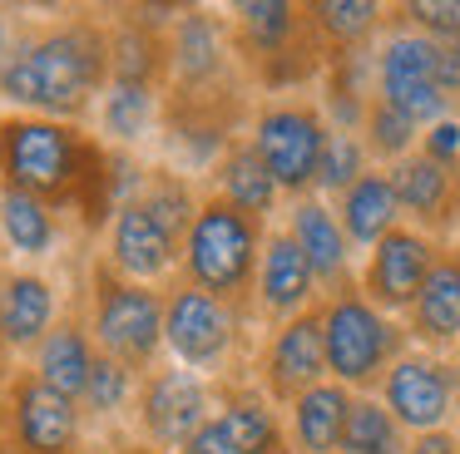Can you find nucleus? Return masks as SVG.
I'll return each instance as SVG.
<instances>
[{
    "instance_id": "f257e3e1",
    "label": "nucleus",
    "mask_w": 460,
    "mask_h": 454,
    "mask_svg": "<svg viewBox=\"0 0 460 454\" xmlns=\"http://www.w3.org/2000/svg\"><path fill=\"white\" fill-rule=\"evenodd\" d=\"M110 89V25L90 15L21 35L15 55L0 65V99L25 114L75 124Z\"/></svg>"
},
{
    "instance_id": "f03ea898",
    "label": "nucleus",
    "mask_w": 460,
    "mask_h": 454,
    "mask_svg": "<svg viewBox=\"0 0 460 454\" xmlns=\"http://www.w3.org/2000/svg\"><path fill=\"white\" fill-rule=\"evenodd\" d=\"M262 242H268V223L238 213L233 203H223L218 193L199 197L193 227L183 237V276L179 282L199 286L208 296H223L233 306H252V286H258V262Z\"/></svg>"
},
{
    "instance_id": "7ed1b4c3",
    "label": "nucleus",
    "mask_w": 460,
    "mask_h": 454,
    "mask_svg": "<svg viewBox=\"0 0 460 454\" xmlns=\"http://www.w3.org/2000/svg\"><path fill=\"white\" fill-rule=\"evenodd\" d=\"M322 311V351H327V380L347 385L351 395H376L386 371L411 351L406 321L386 316L361 296V286L332 292L317 301Z\"/></svg>"
},
{
    "instance_id": "20e7f679",
    "label": "nucleus",
    "mask_w": 460,
    "mask_h": 454,
    "mask_svg": "<svg viewBox=\"0 0 460 454\" xmlns=\"http://www.w3.org/2000/svg\"><path fill=\"white\" fill-rule=\"evenodd\" d=\"M233 55L238 65L262 79V89H302L307 79H322L327 49L307 20V5L292 0H243L228 20Z\"/></svg>"
},
{
    "instance_id": "39448f33",
    "label": "nucleus",
    "mask_w": 460,
    "mask_h": 454,
    "mask_svg": "<svg viewBox=\"0 0 460 454\" xmlns=\"http://www.w3.org/2000/svg\"><path fill=\"white\" fill-rule=\"evenodd\" d=\"M84 326L94 336V351L144 380L164 351V292L119 276L100 257L90 266V321Z\"/></svg>"
},
{
    "instance_id": "423d86ee",
    "label": "nucleus",
    "mask_w": 460,
    "mask_h": 454,
    "mask_svg": "<svg viewBox=\"0 0 460 454\" xmlns=\"http://www.w3.org/2000/svg\"><path fill=\"white\" fill-rule=\"evenodd\" d=\"M252 316H258L252 306H233L189 282H173L164 296V351L173 355V365L193 375H223V365H233V351L248 336Z\"/></svg>"
},
{
    "instance_id": "0eeeda50",
    "label": "nucleus",
    "mask_w": 460,
    "mask_h": 454,
    "mask_svg": "<svg viewBox=\"0 0 460 454\" xmlns=\"http://www.w3.org/2000/svg\"><path fill=\"white\" fill-rule=\"evenodd\" d=\"M327 118L307 99H272L248 118V144L252 153L268 163L272 183L282 188V197H312L317 193V168L322 148H327Z\"/></svg>"
},
{
    "instance_id": "6e6552de",
    "label": "nucleus",
    "mask_w": 460,
    "mask_h": 454,
    "mask_svg": "<svg viewBox=\"0 0 460 454\" xmlns=\"http://www.w3.org/2000/svg\"><path fill=\"white\" fill-rule=\"evenodd\" d=\"M213 405H218V395L203 375L183 371V365H154L134 395L139 440L154 444L159 454H179L213 420Z\"/></svg>"
},
{
    "instance_id": "1a4fd4ad",
    "label": "nucleus",
    "mask_w": 460,
    "mask_h": 454,
    "mask_svg": "<svg viewBox=\"0 0 460 454\" xmlns=\"http://www.w3.org/2000/svg\"><path fill=\"white\" fill-rule=\"evenodd\" d=\"M376 99L391 104L396 114H406L420 134L456 114L436 89V39L391 20V30L376 45Z\"/></svg>"
},
{
    "instance_id": "9d476101",
    "label": "nucleus",
    "mask_w": 460,
    "mask_h": 454,
    "mask_svg": "<svg viewBox=\"0 0 460 454\" xmlns=\"http://www.w3.org/2000/svg\"><path fill=\"white\" fill-rule=\"evenodd\" d=\"M80 400L50 390L40 375L21 371L5 380V450L11 454H80Z\"/></svg>"
},
{
    "instance_id": "9b49d317",
    "label": "nucleus",
    "mask_w": 460,
    "mask_h": 454,
    "mask_svg": "<svg viewBox=\"0 0 460 454\" xmlns=\"http://www.w3.org/2000/svg\"><path fill=\"white\" fill-rule=\"evenodd\" d=\"M376 400L391 410V420L406 434H430V430H450L460 410V385L450 361H440L436 351H420L411 345L396 365L386 371Z\"/></svg>"
},
{
    "instance_id": "f8f14e48",
    "label": "nucleus",
    "mask_w": 460,
    "mask_h": 454,
    "mask_svg": "<svg viewBox=\"0 0 460 454\" xmlns=\"http://www.w3.org/2000/svg\"><path fill=\"white\" fill-rule=\"evenodd\" d=\"M248 118V99L243 89H208V94H183L173 89L164 99V134L169 148L189 168H218V158L238 144V124Z\"/></svg>"
},
{
    "instance_id": "ddd939ff",
    "label": "nucleus",
    "mask_w": 460,
    "mask_h": 454,
    "mask_svg": "<svg viewBox=\"0 0 460 454\" xmlns=\"http://www.w3.org/2000/svg\"><path fill=\"white\" fill-rule=\"evenodd\" d=\"M436 252H440L436 237H426V232L401 223L396 232L381 237L367 252V262H361V276H357L361 296L401 321V316L416 306L420 286H426V272L436 266Z\"/></svg>"
},
{
    "instance_id": "4468645a",
    "label": "nucleus",
    "mask_w": 460,
    "mask_h": 454,
    "mask_svg": "<svg viewBox=\"0 0 460 454\" xmlns=\"http://www.w3.org/2000/svg\"><path fill=\"white\" fill-rule=\"evenodd\" d=\"M327 380V351H322V311L292 316V321L272 326V336L258 351V390L272 405L288 410L297 395H307L312 385Z\"/></svg>"
},
{
    "instance_id": "2eb2a0df",
    "label": "nucleus",
    "mask_w": 460,
    "mask_h": 454,
    "mask_svg": "<svg viewBox=\"0 0 460 454\" xmlns=\"http://www.w3.org/2000/svg\"><path fill=\"white\" fill-rule=\"evenodd\" d=\"M233 30L213 10H179L169 30V84L183 94L233 89Z\"/></svg>"
},
{
    "instance_id": "dca6fc26",
    "label": "nucleus",
    "mask_w": 460,
    "mask_h": 454,
    "mask_svg": "<svg viewBox=\"0 0 460 454\" xmlns=\"http://www.w3.org/2000/svg\"><path fill=\"white\" fill-rule=\"evenodd\" d=\"M179 257H183V237L173 232V227L164 223L144 197H129V203L114 213L104 262H110L119 276L154 286V282H164V276L179 266Z\"/></svg>"
},
{
    "instance_id": "f3484780",
    "label": "nucleus",
    "mask_w": 460,
    "mask_h": 454,
    "mask_svg": "<svg viewBox=\"0 0 460 454\" xmlns=\"http://www.w3.org/2000/svg\"><path fill=\"white\" fill-rule=\"evenodd\" d=\"M386 173H391V188H396L401 223L406 227L436 237V242L460 227V173L456 168L430 163L416 148V153H406L401 163H391Z\"/></svg>"
},
{
    "instance_id": "a211bd4d",
    "label": "nucleus",
    "mask_w": 460,
    "mask_h": 454,
    "mask_svg": "<svg viewBox=\"0 0 460 454\" xmlns=\"http://www.w3.org/2000/svg\"><path fill=\"white\" fill-rule=\"evenodd\" d=\"M322 301V286L312 276L302 247L292 242L288 227H272L262 242V262H258V286H252V311L268 321H292V316L312 311Z\"/></svg>"
},
{
    "instance_id": "6ab92c4d",
    "label": "nucleus",
    "mask_w": 460,
    "mask_h": 454,
    "mask_svg": "<svg viewBox=\"0 0 460 454\" xmlns=\"http://www.w3.org/2000/svg\"><path fill=\"white\" fill-rule=\"evenodd\" d=\"M213 405V434L228 454H292L288 420L258 385H223Z\"/></svg>"
},
{
    "instance_id": "aec40b11",
    "label": "nucleus",
    "mask_w": 460,
    "mask_h": 454,
    "mask_svg": "<svg viewBox=\"0 0 460 454\" xmlns=\"http://www.w3.org/2000/svg\"><path fill=\"white\" fill-rule=\"evenodd\" d=\"M288 232H292V242L302 247V257H307L322 296L357 286L351 282V252H357V247L347 242L341 217H337V207H332L327 197H317V193L297 197V203L288 207Z\"/></svg>"
},
{
    "instance_id": "412c9836",
    "label": "nucleus",
    "mask_w": 460,
    "mask_h": 454,
    "mask_svg": "<svg viewBox=\"0 0 460 454\" xmlns=\"http://www.w3.org/2000/svg\"><path fill=\"white\" fill-rule=\"evenodd\" d=\"M406 336L420 351H456L460 341V242H440L416 306L406 311Z\"/></svg>"
},
{
    "instance_id": "4be33fe9",
    "label": "nucleus",
    "mask_w": 460,
    "mask_h": 454,
    "mask_svg": "<svg viewBox=\"0 0 460 454\" xmlns=\"http://www.w3.org/2000/svg\"><path fill=\"white\" fill-rule=\"evenodd\" d=\"M60 321V296L40 272H11L5 276V301H0V351L35 355V345Z\"/></svg>"
},
{
    "instance_id": "5701e85b",
    "label": "nucleus",
    "mask_w": 460,
    "mask_h": 454,
    "mask_svg": "<svg viewBox=\"0 0 460 454\" xmlns=\"http://www.w3.org/2000/svg\"><path fill=\"white\" fill-rule=\"evenodd\" d=\"M351 405L357 395L337 380L312 385L307 395L288 405V444L292 454H341V434H347Z\"/></svg>"
},
{
    "instance_id": "b1692460",
    "label": "nucleus",
    "mask_w": 460,
    "mask_h": 454,
    "mask_svg": "<svg viewBox=\"0 0 460 454\" xmlns=\"http://www.w3.org/2000/svg\"><path fill=\"white\" fill-rule=\"evenodd\" d=\"M94 355H100V351H94L90 326H84L80 316H65V321H55V331L45 336L40 345H35L31 375H40L50 390L80 400V395H84V380H90V371H94Z\"/></svg>"
},
{
    "instance_id": "393cba45",
    "label": "nucleus",
    "mask_w": 460,
    "mask_h": 454,
    "mask_svg": "<svg viewBox=\"0 0 460 454\" xmlns=\"http://www.w3.org/2000/svg\"><path fill=\"white\" fill-rule=\"evenodd\" d=\"M337 217H341V232L357 252H371L386 232L401 227V203H396V188H391V173L386 168H371L357 188L337 197Z\"/></svg>"
},
{
    "instance_id": "a878e982",
    "label": "nucleus",
    "mask_w": 460,
    "mask_h": 454,
    "mask_svg": "<svg viewBox=\"0 0 460 454\" xmlns=\"http://www.w3.org/2000/svg\"><path fill=\"white\" fill-rule=\"evenodd\" d=\"M213 193H218L223 203H233L238 213L258 217V223H268V217L278 213V203H282V188L272 183L268 163L252 153L248 134L218 158V168H213Z\"/></svg>"
},
{
    "instance_id": "bb28decb",
    "label": "nucleus",
    "mask_w": 460,
    "mask_h": 454,
    "mask_svg": "<svg viewBox=\"0 0 460 454\" xmlns=\"http://www.w3.org/2000/svg\"><path fill=\"white\" fill-rule=\"evenodd\" d=\"M0 237L21 257H50L60 242V213L15 188H0Z\"/></svg>"
},
{
    "instance_id": "cd10ccee",
    "label": "nucleus",
    "mask_w": 460,
    "mask_h": 454,
    "mask_svg": "<svg viewBox=\"0 0 460 454\" xmlns=\"http://www.w3.org/2000/svg\"><path fill=\"white\" fill-rule=\"evenodd\" d=\"M307 20L322 49L332 55V49H367L376 30L386 25V10L376 0H317V5H307Z\"/></svg>"
},
{
    "instance_id": "c85d7f7f",
    "label": "nucleus",
    "mask_w": 460,
    "mask_h": 454,
    "mask_svg": "<svg viewBox=\"0 0 460 454\" xmlns=\"http://www.w3.org/2000/svg\"><path fill=\"white\" fill-rule=\"evenodd\" d=\"M164 118V104H159V89L149 84H119L110 79V89L100 94V134L110 144H139L154 124Z\"/></svg>"
},
{
    "instance_id": "c756f323",
    "label": "nucleus",
    "mask_w": 460,
    "mask_h": 454,
    "mask_svg": "<svg viewBox=\"0 0 460 454\" xmlns=\"http://www.w3.org/2000/svg\"><path fill=\"white\" fill-rule=\"evenodd\" d=\"M411 434L391 420V410L376 395H357L351 405L347 434H341V454H406Z\"/></svg>"
},
{
    "instance_id": "7c9ffc66",
    "label": "nucleus",
    "mask_w": 460,
    "mask_h": 454,
    "mask_svg": "<svg viewBox=\"0 0 460 454\" xmlns=\"http://www.w3.org/2000/svg\"><path fill=\"white\" fill-rule=\"evenodd\" d=\"M361 144H367V153H371V163H376V168H391V163H401L406 153H416V148H420V128L411 124L406 114H396L391 104L371 99L367 124H361Z\"/></svg>"
},
{
    "instance_id": "2f4dec72",
    "label": "nucleus",
    "mask_w": 460,
    "mask_h": 454,
    "mask_svg": "<svg viewBox=\"0 0 460 454\" xmlns=\"http://www.w3.org/2000/svg\"><path fill=\"white\" fill-rule=\"evenodd\" d=\"M371 153L361 144V134H327V148H322V168H317V197H332L337 203L347 188H357L361 178L371 173Z\"/></svg>"
},
{
    "instance_id": "473e14b6",
    "label": "nucleus",
    "mask_w": 460,
    "mask_h": 454,
    "mask_svg": "<svg viewBox=\"0 0 460 454\" xmlns=\"http://www.w3.org/2000/svg\"><path fill=\"white\" fill-rule=\"evenodd\" d=\"M134 395H139V375L124 371L110 355H94V371H90L84 395H80V415H90V420H114Z\"/></svg>"
},
{
    "instance_id": "72a5a7b5",
    "label": "nucleus",
    "mask_w": 460,
    "mask_h": 454,
    "mask_svg": "<svg viewBox=\"0 0 460 454\" xmlns=\"http://www.w3.org/2000/svg\"><path fill=\"white\" fill-rule=\"evenodd\" d=\"M396 25L416 30L436 45H450V39H460V0H406V5H396Z\"/></svg>"
},
{
    "instance_id": "f704fd0d",
    "label": "nucleus",
    "mask_w": 460,
    "mask_h": 454,
    "mask_svg": "<svg viewBox=\"0 0 460 454\" xmlns=\"http://www.w3.org/2000/svg\"><path fill=\"white\" fill-rule=\"evenodd\" d=\"M420 153H426L430 163L456 168V173H460V114H450V118H440V124H430L426 134H420Z\"/></svg>"
},
{
    "instance_id": "c9c22d12",
    "label": "nucleus",
    "mask_w": 460,
    "mask_h": 454,
    "mask_svg": "<svg viewBox=\"0 0 460 454\" xmlns=\"http://www.w3.org/2000/svg\"><path fill=\"white\" fill-rule=\"evenodd\" d=\"M436 89L446 94L450 109H460V39L436 45Z\"/></svg>"
},
{
    "instance_id": "e433bc0d",
    "label": "nucleus",
    "mask_w": 460,
    "mask_h": 454,
    "mask_svg": "<svg viewBox=\"0 0 460 454\" xmlns=\"http://www.w3.org/2000/svg\"><path fill=\"white\" fill-rule=\"evenodd\" d=\"M406 454H460V434H456V430H430V434H411Z\"/></svg>"
},
{
    "instance_id": "4c0bfd02",
    "label": "nucleus",
    "mask_w": 460,
    "mask_h": 454,
    "mask_svg": "<svg viewBox=\"0 0 460 454\" xmlns=\"http://www.w3.org/2000/svg\"><path fill=\"white\" fill-rule=\"evenodd\" d=\"M179 454H228V450H223V444H218V434H213V424H203V430L193 434V440L183 444Z\"/></svg>"
},
{
    "instance_id": "58836bf2",
    "label": "nucleus",
    "mask_w": 460,
    "mask_h": 454,
    "mask_svg": "<svg viewBox=\"0 0 460 454\" xmlns=\"http://www.w3.org/2000/svg\"><path fill=\"white\" fill-rule=\"evenodd\" d=\"M15 45H21V35H15V25H11V15L0 10V65L15 55Z\"/></svg>"
},
{
    "instance_id": "ea45409f",
    "label": "nucleus",
    "mask_w": 460,
    "mask_h": 454,
    "mask_svg": "<svg viewBox=\"0 0 460 454\" xmlns=\"http://www.w3.org/2000/svg\"><path fill=\"white\" fill-rule=\"evenodd\" d=\"M114 454H159V450L144 444V440H119V444H114Z\"/></svg>"
},
{
    "instance_id": "a19ab883",
    "label": "nucleus",
    "mask_w": 460,
    "mask_h": 454,
    "mask_svg": "<svg viewBox=\"0 0 460 454\" xmlns=\"http://www.w3.org/2000/svg\"><path fill=\"white\" fill-rule=\"evenodd\" d=\"M450 371H456V385H460V341H456V351H450Z\"/></svg>"
},
{
    "instance_id": "79ce46f5",
    "label": "nucleus",
    "mask_w": 460,
    "mask_h": 454,
    "mask_svg": "<svg viewBox=\"0 0 460 454\" xmlns=\"http://www.w3.org/2000/svg\"><path fill=\"white\" fill-rule=\"evenodd\" d=\"M80 454H114V450H104V444H90V450H80Z\"/></svg>"
},
{
    "instance_id": "37998d69",
    "label": "nucleus",
    "mask_w": 460,
    "mask_h": 454,
    "mask_svg": "<svg viewBox=\"0 0 460 454\" xmlns=\"http://www.w3.org/2000/svg\"><path fill=\"white\" fill-rule=\"evenodd\" d=\"M0 301H5V272H0Z\"/></svg>"
}]
</instances>
